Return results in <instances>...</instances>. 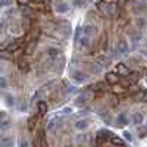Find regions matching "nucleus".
Instances as JSON below:
<instances>
[{"label":"nucleus","instance_id":"1","mask_svg":"<svg viewBox=\"0 0 147 147\" xmlns=\"http://www.w3.org/2000/svg\"><path fill=\"white\" fill-rule=\"evenodd\" d=\"M71 78L75 81V82H78V84H82V82H85L87 81V75L82 72V71H78V69H74V71H71Z\"/></svg>","mask_w":147,"mask_h":147},{"label":"nucleus","instance_id":"2","mask_svg":"<svg viewBox=\"0 0 147 147\" xmlns=\"http://www.w3.org/2000/svg\"><path fill=\"white\" fill-rule=\"evenodd\" d=\"M109 137H112V132L107 131V129H100L99 132H97V144H102L105 140H107Z\"/></svg>","mask_w":147,"mask_h":147},{"label":"nucleus","instance_id":"3","mask_svg":"<svg viewBox=\"0 0 147 147\" xmlns=\"http://www.w3.org/2000/svg\"><path fill=\"white\" fill-rule=\"evenodd\" d=\"M128 52V43L125 40H119L116 44V53L118 55H125Z\"/></svg>","mask_w":147,"mask_h":147},{"label":"nucleus","instance_id":"4","mask_svg":"<svg viewBox=\"0 0 147 147\" xmlns=\"http://www.w3.org/2000/svg\"><path fill=\"white\" fill-rule=\"evenodd\" d=\"M21 38L19 40H15V41H12L9 46H6V50L9 52V53H15V52H18L19 50V47H21Z\"/></svg>","mask_w":147,"mask_h":147},{"label":"nucleus","instance_id":"5","mask_svg":"<svg viewBox=\"0 0 147 147\" xmlns=\"http://www.w3.org/2000/svg\"><path fill=\"white\" fill-rule=\"evenodd\" d=\"M116 72H118V75H122V77L129 75V69L125 66V63H118L116 65Z\"/></svg>","mask_w":147,"mask_h":147},{"label":"nucleus","instance_id":"6","mask_svg":"<svg viewBox=\"0 0 147 147\" xmlns=\"http://www.w3.org/2000/svg\"><path fill=\"white\" fill-rule=\"evenodd\" d=\"M115 122H116V124H115L116 127H125V125L128 124V118H127L125 113H119Z\"/></svg>","mask_w":147,"mask_h":147},{"label":"nucleus","instance_id":"7","mask_svg":"<svg viewBox=\"0 0 147 147\" xmlns=\"http://www.w3.org/2000/svg\"><path fill=\"white\" fill-rule=\"evenodd\" d=\"M109 6H110V3H106V2H99V5H97V7H99V10L102 12V13H105V15H110Z\"/></svg>","mask_w":147,"mask_h":147},{"label":"nucleus","instance_id":"8","mask_svg":"<svg viewBox=\"0 0 147 147\" xmlns=\"http://www.w3.org/2000/svg\"><path fill=\"white\" fill-rule=\"evenodd\" d=\"M77 44H78V47H87L88 46V41H90V37H87V35H84L82 34V37H77Z\"/></svg>","mask_w":147,"mask_h":147},{"label":"nucleus","instance_id":"9","mask_svg":"<svg viewBox=\"0 0 147 147\" xmlns=\"http://www.w3.org/2000/svg\"><path fill=\"white\" fill-rule=\"evenodd\" d=\"M0 124H2V125H0V131H2V132H5L10 125H9V119H7V116H6V113L3 112L2 113V122H0Z\"/></svg>","mask_w":147,"mask_h":147},{"label":"nucleus","instance_id":"10","mask_svg":"<svg viewBox=\"0 0 147 147\" xmlns=\"http://www.w3.org/2000/svg\"><path fill=\"white\" fill-rule=\"evenodd\" d=\"M56 12H57V13H66V12L69 10V6L65 3V2H60V3H57L56 5Z\"/></svg>","mask_w":147,"mask_h":147},{"label":"nucleus","instance_id":"11","mask_svg":"<svg viewBox=\"0 0 147 147\" xmlns=\"http://www.w3.org/2000/svg\"><path fill=\"white\" fill-rule=\"evenodd\" d=\"M106 81L109 84H116L119 81V77L116 75V74H113V72H107L106 74Z\"/></svg>","mask_w":147,"mask_h":147},{"label":"nucleus","instance_id":"12","mask_svg":"<svg viewBox=\"0 0 147 147\" xmlns=\"http://www.w3.org/2000/svg\"><path fill=\"white\" fill-rule=\"evenodd\" d=\"M75 128H77V129H80V131L87 129V128H88V121H87V119H80V121H77Z\"/></svg>","mask_w":147,"mask_h":147},{"label":"nucleus","instance_id":"13","mask_svg":"<svg viewBox=\"0 0 147 147\" xmlns=\"http://www.w3.org/2000/svg\"><path fill=\"white\" fill-rule=\"evenodd\" d=\"M143 121H144V118H143V115H141L140 112H136V113L132 115V122H134V125H141Z\"/></svg>","mask_w":147,"mask_h":147},{"label":"nucleus","instance_id":"14","mask_svg":"<svg viewBox=\"0 0 147 147\" xmlns=\"http://www.w3.org/2000/svg\"><path fill=\"white\" fill-rule=\"evenodd\" d=\"M59 55H60V50H59V49H55V47L47 49V56H49V57L55 59V57H57Z\"/></svg>","mask_w":147,"mask_h":147},{"label":"nucleus","instance_id":"15","mask_svg":"<svg viewBox=\"0 0 147 147\" xmlns=\"http://www.w3.org/2000/svg\"><path fill=\"white\" fill-rule=\"evenodd\" d=\"M82 34L87 35V37H91L94 34V27L93 25H84L82 27Z\"/></svg>","mask_w":147,"mask_h":147},{"label":"nucleus","instance_id":"16","mask_svg":"<svg viewBox=\"0 0 147 147\" xmlns=\"http://www.w3.org/2000/svg\"><path fill=\"white\" fill-rule=\"evenodd\" d=\"M47 110H49V106H47V103L46 102H38V112L41 113V115H46L47 113Z\"/></svg>","mask_w":147,"mask_h":147},{"label":"nucleus","instance_id":"17","mask_svg":"<svg viewBox=\"0 0 147 147\" xmlns=\"http://www.w3.org/2000/svg\"><path fill=\"white\" fill-rule=\"evenodd\" d=\"M109 10H110V16H116V15L119 13V5L110 3V6H109Z\"/></svg>","mask_w":147,"mask_h":147},{"label":"nucleus","instance_id":"18","mask_svg":"<svg viewBox=\"0 0 147 147\" xmlns=\"http://www.w3.org/2000/svg\"><path fill=\"white\" fill-rule=\"evenodd\" d=\"M91 97H93V93H91V91H85L84 94H81V96L78 97V100H80V102H87V100L91 99Z\"/></svg>","mask_w":147,"mask_h":147},{"label":"nucleus","instance_id":"19","mask_svg":"<svg viewBox=\"0 0 147 147\" xmlns=\"http://www.w3.org/2000/svg\"><path fill=\"white\" fill-rule=\"evenodd\" d=\"M0 146H2V147H12V138L3 137L2 140H0Z\"/></svg>","mask_w":147,"mask_h":147},{"label":"nucleus","instance_id":"20","mask_svg":"<svg viewBox=\"0 0 147 147\" xmlns=\"http://www.w3.org/2000/svg\"><path fill=\"white\" fill-rule=\"evenodd\" d=\"M110 143L115 144V146H124L125 144V141L119 137H110Z\"/></svg>","mask_w":147,"mask_h":147},{"label":"nucleus","instance_id":"21","mask_svg":"<svg viewBox=\"0 0 147 147\" xmlns=\"http://www.w3.org/2000/svg\"><path fill=\"white\" fill-rule=\"evenodd\" d=\"M91 88H93V91H103V90L106 88V85H105L103 82H97V84L93 85Z\"/></svg>","mask_w":147,"mask_h":147},{"label":"nucleus","instance_id":"22","mask_svg":"<svg viewBox=\"0 0 147 147\" xmlns=\"http://www.w3.org/2000/svg\"><path fill=\"white\" fill-rule=\"evenodd\" d=\"M6 103H7L9 106H15V103H16V102H15V97L10 96V94H7V96H6Z\"/></svg>","mask_w":147,"mask_h":147},{"label":"nucleus","instance_id":"23","mask_svg":"<svg viewBox=\"0 0 147 147\" xmlns=\"http://www.w3.org/2000/svg\"><path fill=\"white\" fill-rule=\"evenodd\" d=\"M19 69L22 71V72H28V63L27 62H24V60H21V62H19Z\"/></svg>","mask_w":147,"mask_h":147},{"label":"nucleus","instance_id":"24","mask_svg":"<svg viewBox=\"0 0 147 147\" xmlns=\"http://www.w3.org/2000/svg\"><path fill=\"white\" fill-rule=\"evenodd\" d=\"M21 12H22V13L25 15V16H30V15H31V10L27 7V5H25V6H24V5H21Z\"/></svg>","mask_w":147,"mask_h":147},{"label":"nucleus","instance_id":"25","mask_svg":"<svg viewBox=\"0 0 147 147\" xmlns=\"http://www.w3.org/2000/svg\"><path fill=\"white\" fill-rule=\"evenodd\" d=\"M55 125H56V124H55V119H52L50 122H49V125H47V131H49V132H53V131H55Z\"/></svg>","mask_w":147,"mask_h":147},{"label":"nucleus","instance_id":"26","mask_svg":"<svg viewBox=\"0 0 147 147\" xmlns=\"http://www.w3.org/2000/svg\"><path fill=\"white\" fill-rule=\"evenodd\" d=\"M138 74L137 72H134V74H131V81H129V84H132V82H136V81H138Z\"/></svg>","mask_w":147,"mask_h":147},{"label":"nucleus","instance_id":"27","mask_svg":"<svg viewBox=\"0 0 147 147\" xmlns=\"http://www.w3.org/2000/svg\"><path fill=\"white\" fill-rule=\"evenodd\" d=\"M124 137H125L127 141H132V134L129 131H124Z\"/></svg>","mask_w":147,"mask_h":147},{"label":"nucleus","instance_id":"28","mask_svg":"<svg viewBox=\"0 0 147 147\" xmlns=\"http://www.w3.org/2000/svg\"><path fill=\"white\" fill-rule=\"evenodd\" d=\"M28 146H30L28 140H25V138H21V141H19V147H28Z\"/></svg>","mask_w":147,"mask_h":147},{"label":"nucleus","instance_id":"29","mask_svg":"<svg viewBox=\"0 0 147 147\" xmlns=\"http://www.w3.org/2000/svg\"><path fill=\"white\" fill-rule=\"evenodd\" d=\"M75 91H77V87H75V85H71V87L66 88V94H72V93H75Z\"/></svg>","mask_w":147,"mask_h":147},{"label":"nucleus","instance_id":"30","mask_svg":"<svg viewBox=\"0 0 147 147\" xmlns=\"http://www.w3.org/2000/svg\"><path fill=\"white\" fill-rule=\"evenodd\" d=\"M0 85H2V90L6 88V78L5 77H0Z\"/></svg>","mask_w":147,"mask_h":147},{"label":"nucleus","instance_id":"31","mask_svg":"<svg viewBox=\"0 0 147 147\" xmlns=\"http://www.w3.org/2000/svg\"><path fill=\"white\" fill-rule=\"evenodd\" d=\"M19 110L21 112H24V110H27V102H21V105H19Z\"/></svg>","mask_w":147,"mask_h":147},{"label":"nucleus","instance_id":"32","mask_svg":"<svg viewBox=\"0 0 147 147\" xmlns=\"http://www.w3.org/2000/svg\"><path fill=\"white\" fill-rule=\"evenodd\" d=\"M82 3H84V0H74V5L75 6H82Z\"/></svg>","mask_w":147,"mask_h":147},{"label":"nucleus","instance_id":"33","mask_svg":"<svg viewBox=\"0 0 147 147\" xmlns=\"http://www.w3.org/2000/svg\"><path fill=\"white\" fill-rule=\"evenodd\" d=\"M141 102L147 103V91H144V93H143V99H141Z\"/></svg>","mask_w":147,"mask_h":147},{"label":"nucleus","instance_id":"34","mask_svg":"<svg viewBox=\"0 0 147 147\" xmlns=\"http://www.w3.org/2000/svg\"><path fill=\"white\" fill-rule=\"evenodd\" d=\"M62 112H63V113H71V112H72V109H71V107H65Z\"/></svg>","mask_w":147,"mask_h":147},{"label":"nucleus","instance_id":"35","mask_svg":"<svg viewBox=\"0 0 147 147\" xmlns=\"http://www.w3.org/2000/svg\"><path fill=\"white\" fill-rule=\"evenodd\" d=\"M34 121H35V118H31V119H30V128L34 127Z\"/></svg>","mask_w":147,"mask_h":147},{"label":"nucleus","instance_id":"36","mask_svg":"<svg viewBox=\"0 0 147 147\" xmlns=\"http://www.w3.org/2000/svg\"><path fill=\"white\" fill-rule=\"evenodd\" d=\"M78 141L81 143V141H85V136H82V137H78Z\"/></svg>","mask_w":147,"mask_h":147},{"label":"nucleus","instance_id":"37","mask_svg":"<svg viewBox=\"0 0 147 147\" xmlns=\"http://www.w3.org/2000/svg\"><path fill=\"white\" fill-rule=\"evenodd\" d=\"M124 2H125V0H119V2H118V5H119V6H121V5H122V3H124Z\"/></svg>","mask_w":147,"mask_h":147},{"label":"nucleus","instance_id":"38","mask_svg":"<svg viewBox=\"0 0 147 147\" xmlns=\"http://www.w3.org/2000/svg\"><path fill=\"white\" fill-rule=\"evenodd\" d=\"M35 2H41V0H35Z\"/></svg>","mask_w":147,"mask_h":147}]
</instances>
